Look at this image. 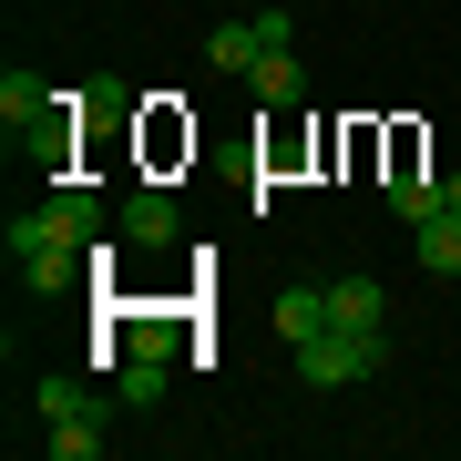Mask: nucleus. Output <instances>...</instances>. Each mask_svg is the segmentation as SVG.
Returning <instances> with one entry per match:
<instances>
[{
    "label": "nucleus",
    "instance_id": "nucleus-1",
    "mask_svg": "<svg viewBox=\"0 0 461 461\" xmlns=\"http://www.w3.org/2000/svg\"><path fill=\"white\" fill-rule=\"evenodd\" d=\"M11 267H21V287H32V297H62V287L83 277V267H103V257L62 226V205L41 195V205H21V215H11Z\"/></svg>",
    "mask_w": 461,
    "mask_h": 461
},
{
    "label": "nucleus",
    "instance_id": "nucleus-2",
    "mask_svg": "<svg viewBox=\"0 0 461 461\" xmlns=\"http://www.w3.org/2000/svg\"><path fill=\"white\" fill-rule=\"evenodd\" d=\"M379 329H318V339H297V379L308 390H359V379H379Z\"/></svg>",
    "mask_w": 461,
    "mask_h": 461
},
{
    "label": "nucleus",
    "instance_id": "nucleus-3",
    "mask_svg": "<svg viewBox=\"0 0 461 461\" xmlns=\"http://www.w3.org/2000/svg\"><path fill=\"white\" fill-rule=\"evenodd\" d=\"M329 329H390V287L359 277V267H348V277H329Z\"/></svg>",
    "mask_w": 461,
    "mask_h": 461
},
{
    "label": "nucleus",
    "instance_id": "nucleus-4",
    "mask_svg": "<svg viewBox=\"0 0 461 461\" xmlns=\"http://www.w3.org/2000/svg\"><path fill=\"white\" fill-rule=\"evenodd\" d=\"M51 103H62V93H51L41 83V72H0V123H11V144H21V133H32V123H51Z\"/></svg>",
    "mask_w": 461,
    "mask_h": 461
},
{
    "label": "nucleus",
    "instance_id": "nucleus-5",
    "mask_svg": "<svg viewBox=\"0 0 461 461\" xmlns=\"http://www.w3.org/2000/svg\"><path fill=\"white\" fill-rule=\"evenodd\" d=\"M123 236H133V247H175V195H165V185H133V195H123Z\"/></svg>",
    "mask_w": 461,
    "mask_h": 461
},
{
    "label": "nucleus",
    "instance_id": "nucleus-6",
    "mask_svg": "<svg viewBox=\"0 0 461 461\" xmlns=\"http://www.w3.org/2000/svg\"><path fill=\"white\" fill-rule=\"evenodd\" d=\"M247 83H257V103H267V113H297V103H308V72H297V51H267Z\"/></svg>",
    "mask_w": 461,
    "mask_h": 461
},
{
    "label": "nucleus",
    "instance_id": "nucleus-7",
    "mask_svg": "<svg viewBox=\"0 0 461 461\" xmlns=\"http://www.w3.org/2000/svg\"><path fill=\"white\" fill-rule=\"evenodd\" d=\"M420 267H430V277H461V205H441V215H420Z\"/></svg>",
    "mask_w": 461,
    "mask_h": 461
},
{
    "label": "nucleus",
    "instance_id": "nucleus-8",
    "mask_svg": "<svg viewBox=\"0 0 461 461\" xmlns=\"http://www.w3.org/2000/svg\"><path fill=\"white\" fill-rule=\"evenodd\" d=\"M329 329V287H277V339L297 348V339H318Z\"/></svg>",
    "mask_w": 461,
    "mask_h": 461
},
{
    "label": "nucleus",
    "instance_id": "nucleus-9",
    "mask_svg": "<svg viewBox=\"0 0 461 461\" xmlns=\"http://www.w3.org/2000/svg\"><path fill=\"white\" fill-rule=\"evenodd\" d=\"M205 62H215V72H257V62H267V32H257V21H226V32L205 41Z\"/></svg>",
    "mask_w": 461,
    "mask_h": 461
},
{
    "label": "nucleus",
    "instance_id": "nucleus-10",
    "mask_svg": "<svg viewBox=\"0 0 461 461\" xmlns=\"http://www.w3.org/2000/svg\"><path fill=\"white\" fill-rule=\"evenodd\" d=\"M51 451H62V461H93V451H103V411H72V420H51Z\"/></svg>",
    "mask_w": 461,
    "mask_h": 461
},
{
    "label": "nucleus",
    "instance_id": "nucleus-11",
    "mask_svg": "<svg viewBox=\"0 0 461 461\" xmlns=\"http://www.w3.org/2000/svg\"><path fill=\"white\" fill-rule=\"evenodd\" d=\"M390 205L420 226V215H441V185H430V175H400V185H390Z\"/></svg>",
    "mask_w": 461,
    "mask_h": 461
},
{
    "label": "nucleus",
    "instance_id": "nucleus-12",
    "mask_svg": "<svg viewBox=\"0 0 461 461\" xmlns=\"http://www.w3.org/2000/svg\"><path fill=\"white\" fill-rule=\"evenodd\" d=\"M441 205H461V175H441Z\"/></svg>",
    "mask_w": 461,
    "mask_h": 461
}]
</instances>
